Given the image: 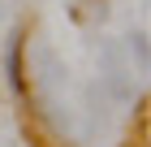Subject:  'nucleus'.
Masks as SVG:
<instances>
[{
  "mask_svg": "<svg viewBox=\"0 0 151 147\" xmlns=\"http://www.w3.org/2000/svg\"><path fill=\"white\" fill-rule=\"evenodd\" d=\"M0 65H4V82H9L13 100H30V78H26V26H17V30L9 35Z\"/></svg>",
  "mask_w": 151,
  "mask_h": 147,
  "instance_id": "obj_1",
  "label": "nucleus"
},
{
  "mask_svg": "<svg viewBox=\"0 0 151 147\" xmlns=\"http://www.w3.org/2000/svg\"><path fill=\"white\" fill-rule=\"evenodd\" d=\"M147 35H129V52H138V65H147Z\"/></svg>",
  "mask_w": 151,
  "mask_h": 147,
  "instance_id": "obj_2",
  "label": "nucleus"
}]
</instances>
